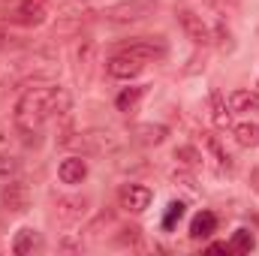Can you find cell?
Segmentation results:
<instances>
[{"instance_id":"ffe728a7","label":"cell","mask_w":259,"mask_h":256,"mask_svg":"<svg viewBox=\"0 0 259 256\" xmlns=\"http://www.w3.org/2000/svg\"><path fill=\"white\" fill-rule=\"evenodd\" d=\"M148 94V84H133V88H124L121 94H118V100H115V106H118V112H136V106H139V100Z\"/></svg>"},{"instance_id":"83f0119b","label":"cell","mask_w":259,"mask_h":256,"mask_svg":"<svg viewBox=\"0 0 259 256\" xmlns=\"http://www.w3.org/2000/svg\"><path fill=\"white\" fill-rule=\"evenodd\" d=\"M211 42H217V49H232V33H229V27L223 24V21H217L214 24V30H211Z\"/></svg>"},{"instance_id":"484cf974","label":"cell","mask_w":259,"mask_h":256,"mask_svg":"<svg viewBox=\"0 0 259 256\" xmlns=\"http://www.w3.org/2000/svg\"><path fill=\"white\" fill-rule=\"evenodd\" d=\"M184 211H187L184 202H178V199L169 202V205H166V214H163V229H175V223L184 217Z\"/></svg>"},{"instance_id":"7c38bea8","label":"cell","mask_w":259,"mask_h":256,"mask_svg":"<svg viewBox=\"0 0 259 256\" xmlns=\"http://www.w3.org/2000/svg\"><path fill=\"white\" fill-rule=\"evenodd\" d=\"M118 199H121V208H127V211H133V214H142V211L151 205L154 193L148 190L145 184H124L121 193H118Z\"/></svg>"},{"instance_id":"d6a6232c","label":"cell","mask_w":259,"mask_h":256,"mask_svg":"<svg viewBox=\"0 0 259 256\" xmlns=\"http://www.w3.org/2000/svg\"><path fill=\"white\" fill-rule=\"evenodd\" d=\"M250 184H253V190L259 193V166L253 169V172H250Z\"/></svg>"},{"instance_id":"8992f818","label":"cell","mask_w":259,"mask_h":256,"mask_svg":"<svg viewBox=\"0 0 259 256\" xmlns=\"http://www.w3.org/2000/svg\"><path fill=\"white\" fill-rule=\"evenodd\" d=\"M175 18H178L184 36H187L193 46H208V42H211V30H208V24L202 21V15L193 12L190 6H175Z\"/></svg>"},{"instance_id":"9a60e30c","label":"cell","mask_w":259,"mask_h":256,"mask_svg":"<svg viewBox=\"0 0 259 256\" xmlns=\"http://www.w3.org/2000/svg\"><path fill=\"white\" fill-rule=\"evenodd\" d=\"M58 175H61V181L64 184H81L84 178H88V163L75 154V157H66L64 163L58 166Z\"/></svg>"},{"instance_id":"836d02e7","label":"cell","mask_w":259,"mask_h":256,"mask_svg":"<svg viewBox=\"0 0 259 256\" xmlns=\"http://www.w3.org/2000/svg\"><path fill=\"white\" fill-rule=\"evenodd\" d=\"M6 39H9V33H6V27H3V24H0V49H3V46H6Z\"/></svg>"},{"instance_id":"d6986e66","label":"cell","mask_w":259,"mask_h":256,"mask_svg":"<svg viewBox=\"0 0 259 256\" xmlns=\"http://www.w3.org/2000/svg\"><path fill=\"white\" fill-rule=\"evenodd\" d=\"M229 109L244 112V115H259V94L256 91H235L229 97Z\"/></svg>"},{"instance_id":"f546056e","label":"cell","mask_w":259,"mask_h":256,"mask_svg":"<svg viewBox=\"0 0 259 256\" xmlns=\"http://www.w3.org/2000/svg\"><path fill=\"white\" fill-rule=\"evenodd\" d=\"M172 181L178 184H184V187H190V190H196V181H193V175H187V172H172Z\"/></svg>"},{"instance_id":"ac0fdd59","label":"cell","mask_w":259,"mask_h":256,"mask_svg":"<svg viewBox=\"0 0 259 256\" xmlns=\"http://www.w3.org/2000/svg\"><path fill=\"white\" fill-rule=\"evenodd\" d=\"M217 229V214L214 211H199L193 220H190V238H211Z\"/></svg>"},{"instance_id":"6da1fadb","label":"cell","mask_w":259,"mask_h":256,"mask_svg":"<svg viewBox=\"0 0 259 256\" xmlns=\"http://www.w3.org/2000/svg\"><path fill=\"white\" fill-rule=\"evenodd\" d=\"M52 118V88H30L21 94V100L15 103V130L21 133V139L27 145L39 142V130Z\"/></svg>"},{"instance_id":"7402d4cb","label":"cell","mask_w":259,"mask_h":256,"mask_svg":"<svg viewBox=\"0 0 259 256\" xmlns=\"http://www.w3.org/2000/svg\"><path fill=\"white\" fill-rule=\"evenodd\" d=\"M175 160L181 166H187V169H199L205 163V157L199 154V148H193V145H178L175 148Z\"/></svg>"},{"instance_id":"5bb4252c","label":"cell","mask_w":259,"mask_h":256,"mask_svg":"<svg viewBox=\"0 0 259 256\" xmlns=\"http://www.w3.org/2000/svg\"><path fill=\"white\" fill-rule=\"evenodd\" d=\"M166 136H169V130L163 127V124H136L133 133H130V139L136 142V145H163L166 142Z\"/></svg>"},{"instance_id":"603a6c76","label":"cell","mask_w":259,"mask_h":256,"mask_svg":"<svg viewBox=\"0 0 259 256\" xmlns=\"http://www.w3.org/2000/svg\"><path fill=\"white\" fill-rule=\"evenodd\" d=\"M109 226H115V211H100V214L88 223V229H84V232H88L91 238H100V235H103V229H109Z\"/></svg>"},{"instance_id":"30bf717a","label":"cell","mask_w":259,"mask_h":256,"mask_svg":"<svg viewBox=\"0 0 259 256\" xmlns=\"http://www.w3.org/2000/svg\"><path fill=\"white\" fill-rule=\"evenodd\" d=\"M94 66H97V42L94 39H81V46L75 49V81L81 88L91 84Z\"/></svg>"},{"instance_id":"d4e9b609","label":"cell","mask_w":259,"mask_h":256,"mask_svg":"<svg viewBox=\"0 0 259 256\" xmlns=\"http://www.w3.org/2000/svg\"><path fill=\"white\" fill-rule=\"evenodd\" d=\"M205 145H208V151L214 154V160L220 163V169H232V166H235V160L226 154V148H223V145H220L214 136H205Z\"/></svg>"},{"instance_id":"4fadbf2b","label":"cell","mask_w":259,"mask_h":256,"mask_svg":"<svg viewBox=\"0 0 259 256\" xmlns=\"http://www.w3.org/2000/svg\"><path fill=\"white\" fill-rule=\"evenodd\" d=\"M88 205H91V202H88L84 196H64V199H58L55 214H58V220H61V223H75V220H81V217H84Z\"/></svg>"},{"instance_id":"cb8c5ba5","label":"cell","mask_w":259,"mask_h":256,"mask_svg":"<svg viewBox=\"0 0 259 256\" xmlns=\"http://www.w3.org/2000/svg\"><path fill=\"white\" fill-rule=\"evenodd\" d=\"M229 247H232V253H250V250L256 247V238H253V232H250V229H238V232L232 235Z\"/></svg>"},{"instance_id":"9c48e42d","label":"cell","mask_w":259,"mask_h":256,"mask_svg":"<svg viewBox=\"0 0 259 256\" xmlns=\"http://www.w3.org/2000/svg\"><path fill=\"white\" fill-rule=\"evenodd\" d=\"M0 202H3L6 211H12V214H24V211L30 208V187H27L21 178H12L9 184L0 187Z\"/></svg>"},{"instance_id":"5b68a950","label":"cell","mask_w":259,"mask_h":256,"mask_svg":"<svg viewBox=\"0 0 259 256\" xmlns=\"http://www.w3.org/2000/svg\"><path fill=\"white\" fill-rule=\"evenodd\" d=\"M154 9H157V0H121L112 9H106V18L115 24H133V21L148 18Z\"/></svg>"},{"instance_id":"ba28073f","label":"cell","mask_w":259,"mask_h":256,"mask_svg":"<svg viewBox=\"0 0 259 256\" xmlns=\"http://www.w3.org/2000/svg\"><path fill=\"white\" fill-rule=\"evenodd\" d=\"M118 52H130V55H139L145 61H163L169 55V46L163 36H139L133 42H124Z\"/></svg>"},{"instance_id":"1f68e13d","label":"cell","mask_w":259,"mask_h":256,"mask_svg":"<svg viewBox=\"0 0 259 256\" xmlns=\"http://www.w3.org/2000/svg\"><path fill=\"white\" fill-rule=\"evenodd\" d=\"M61 247H64V250H81V241H69V238H66V241H61Z\"/></svg>"},{"instance_id":"f1b7e54d","label":"cell","mask_w":259,"mask_h":256,"mask_svg":"<svg viewBox=\"0 0 259 256\" xmlns=\"http://www.w3.org/2000/svg\"><path fill=\"white\" fill-rule=\"evenodd\" d=\"M121 247H139V241H142V229L139 226H124L121 229V235L115 238Z\"/></svg>"},{"instance_id":"7a4b0ae2","label":"cell","mask_w":259,"mask_h":256,"mask_svg":"<svg viewBox=\"0 0 259 256\" xmlns=\"http://www.w3.org/2000/svg\"><path fill=\"white\" fill-rule=\"evenodd\" d=\"M94 18V9L81 0H69L58 6V15H55V24H52V36L55 39H66V36H75L81 33V27Z\"/></svg>"},{"instance_id":"e0dca14e","label":"cell","mask_w":259,"mask_h":256,"mask_svg":"<svg viewBox=\"0 0 259 256\" xmlns=\"http://www.w3.org/2000/svg\"><path fill=\"white\" fill-rule=\"evenodd\" d=\"M208 109H211V121H214V127L226 130L229 124H232V109L226 106V100H223V94H220V91H211Z\"/></svg>"},{"instance_id":"3957f363","label":"cell","mask_w":259,"mask_h":256,"mask_svg":"<svg viewBox=\"0 0 259 256\" xmlns=\"http://www.w3.org/2000/svg\"><path fill=\"white\" fill-rule=\"evenodd\" d=\"M61 145L69 148V151H75V154H106V151H115L118 148V139L109 130H84V133H69V136H64Z\"/></svg>"},{"instance_id":"4dcf8cb0","label":"cell","mask_w":259,"mask_h":256,"mask_svg":"<svg viewBox=\"0 0 259 256\" xmlns=\"http://www.w3.org/2000/svg\"><path fill=\"white\" fill-rule=\"evenodd\" d=\"M208 253H232V247H229V244H211Z\"/></svg>"},{"instance_id":"52a82bcc","label":"cell","mask_w":259,"mask_h":256,"mask_svg":"<svg viewBox=\"0 0 259 256\" xmlns=\"http://www.w3.org/2000/svg\"><path fill=\"white\" fill-rule=\"evenodd\" d=\"M58 72V61L52 52H36L30 61H24L18 69V78L21 81H42V78H52Z\"/></svg>"},{"instance_id":"2e32d148","label":"cell","mask_w":259,"mask_h":256,"mask_svg":"<svg viewBox=\"0 0 259 256\" xmlns=\"http://www.w3.org/2000/svg\"><path fill=\"white\" fill-rule=\"evenodd\" d=\"M39 244H42V235H39L36 229L24 226V229H18L15 238H12V253L15 256H27V253H33V250H39Z\"/></svg>"},{"instance_id":"277c9868","label":"cell","mask_w":259,"mask_h":256,"mask_svg":"<svg viewBox=\"0 0 259 256\" xmlns=\"http://www.w3.org/2000/svg\"><path fill=\"white\" fill-rule=\"evenodd\" d=\"M6 18L21 27H39L49 18V0H15L9 6Z\"/></svg>"},{"instance_id":"44dd1931","label":"cell","mask_w":259,"mask_h":256,"mask_svg":"<svg viewBox=\"0 0 259 256\" xmlns=\"http://www.w3.org/2000/svg\"><path fill=\"white\" fill-rule=\"evenodd\" d=\"M232 136H235V142H238L241 148H256L259 145V127L256 124H250V121L238 124V127L232 130Z\"/></svg>"},{"instance_id":"8fae6325","label":"cell","mask_w":259,"mask_h":256,"mask_svg":"<svg viewBox=\"0 0 259 256\" xmlns=\"http://www.w3.org/2000/svg\"><path fill=\"white\" fill-rule=\"evenodd\" d=\"M145 58H139V55H130V52H118V55H112L109 58V64H106V69H109V75L112 78H136L142 69H145Z\"/></svg>"},{"instance_id":"4316f807","label":"cell","mask_w":259,"mask_h":256,"mask_svg":"<svg viewBox=\"0 0 259 256\" xmlns=\"http://www.w3.org/2000/svg\"><path fill=\"white\" fill-rule=\"evenodd\" d=\"M18 169H21V163L15 157H0V187L9 184L12 178H18Z\"/></svg>"}]
</instances>
